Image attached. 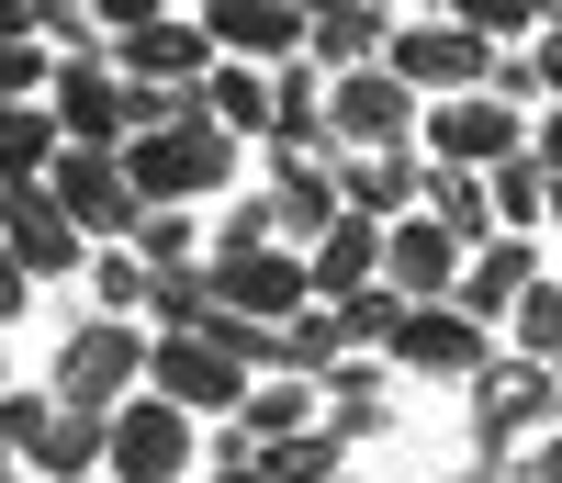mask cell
<instances>
[{"mask_svg": "<svg viewBox=\"0 0 562 483\" xmlns=\"http://www.w3.org/2000/svg\"><path fill=\"white\" fill-rule=\"evenodd\" d=\"M57 158H68V135H57V113H45V102L0 113V191H34V180H57Z\"/></svg>", "mask_w": 562, "mask_h": 483, "instance_id": "ffe728a7", "label": "cell"}, {"mask_svg": "<svg viewBox=\"0 0 562 483\" xmlns=\"http://www.w3.org/2000/svg\"><path fill=\"white\" fill-rule=\"evenodd\" d=\"M203 34H214L225 68H293L304 34H315V12H293V0H214Z\"/></svg>", "mask_w": 562, "mask_h": 483, "instance_id": "8fae6325", "label": "cell"}, {"mask_svg": "<svg viewBox=\"0 0 562 483\" xmlns=\"http://www.w3.org/2000/svg\"><path fill=\"white\" fill-rule=\"evenodd\" d=\"M529 225H551V169L540 158H506L495 169V236H529Z\"/></svg>", "mask_w": 562, "mask_h": 483, "instance_id": "4316f807", "label": "cell"}, {"mask_svg": "<svg viewBox=\"0 0 562 483\" xmlns=\"http://www.w3.org/2000/svg\"><path fill=\"white\" fill-rule=\"evenodd\" d=\"M551 427H562V382H551L540 360L506 349V360L473 382V450H484V461H518L529 439H551Z\"/></svg>", "mask_w": 562, "mask_h": 483, "instance_id": "277c9868", "label": "cell"}, {"mask_svg": "<svg viewBox=\"0 0 562 483\" xmlns=\"http://www.w3.org/2000/svg\"><path fill=\"white\" fill-rule=\"evenodd\" d=\"M0 483H34V461H12V450H0Z\"/></svg>", "mask_w": 562, "mask_h": 483, "instance_id": "74e56055", "label": "cell"}, {"mask_svg": "<svg viewBox=\"0 0 562 483\" xmlns=\"http://www.w3.org/2000/svg\"><path fill=\"white\" fill-rule=\"evenodd\" d=\"M214 281H225V315H248V326H293V315H315V259H304V248H259V259L214 270Z\"/></svg>", "mask_w": 562, "mask_h": 483, "instance_id": "7c38bea8", "label": "cell"}, {"mask_svg": "<svg viewBox=\"0 0 562 483\" xmlns=\"http://www.w3.org/2000/svg\"><path fill=\"white\" fill-rule=\"evenodd\" d=\"M0 394H12V382H0Z\"/></svg>", "mask_w": 562, "mask_h": 483, "instance_id": "60d3db41", "label": "cell"}, {"mask_svg": "<svg viewBox=\"0 0 562 483\" xmlns=\"http://www.w3.org/2000/svg\"><path fill=\"white\" fill-rule=\"evenodd\" d=\"M102 483H192V416L158 405V394L113 405V461H102Z\"/></svg>", "mask_w": 562, "mask_h": 483, "instance_id": "9c48e42d", "label": "cell"}, {"mask_svg": "<svg viewBox=\"0 0 562 483\" xmlns=\"http://www.w3.org/2000/svg\"><path fill=\"white\" fill-rule=\"evenodd\" d=\"M124 180H135V203H147V214H192V203H214V191L237 180V135H225L214 113H203V124H169V135H135V147H124Z\"/></svg>", "mask_w": 562, "mask_h": 483, "instance_id": "6da1fadb", "label": "cell"}, {"mask_svg": "<svg viewBox=\"0 0 562 483\" xmlns=\"http://www.w3.org/2000/svg\"><path fill=\"white\" fill-rule=\"evenodd\" d=\"M203 113L237 135V147H248V135L270 147V68H214V79H203Z\"/></svg>", "mask_w": 562, "mask_h": 483, "instance_id": "d4e9b609", "label": "cell"}, {"mask_svg": "<svg viewBox=\"0 0 562 483\" xmlns=\"http://www.w3.org/2000/svg\"><path fill=\"white\" fill-rule=\"evenodd\" d=\"M540 90H551V102H562V23L540 34Z\"/></svg>", "mask_w": 562, "mask_h": 483, "instance_id": "8d00e7d4", "label": "cell"}, {"mask_svg": "<svg viewBox=\"0 0 562 483\" xmlns=\"http://www.w3.org/2000/svg\"><path fill=\"white\" fill-rule=\"evenodd\" d=\"M416 102H473V90L495 79V45L461 23V12H428V23H394V57H383Z\"/></svg>", "mask_w": 562, "mask_h": 483, "instance_id": "3957f363", "label": "cell"}, {"mask_svg": "<svg viewBox=\"0 0 562 483\" xmlns=\"http://www.w3.org/2000/svg\"><path fill=\"white\" fill-rule=\"evenodd\" d=\"M68 203V225L90 236V248H135V225H147V203H135V180H124V158H57V180H45Z\"/></svg>", "mask_w": 562, "mask_h": 483, "instance_id": "30bf717a", "label": "cell"}, {"mask_svg": "<svg viewBox=\"0 0 562 483\" xmlns=\"http://www.w3.org/2000/svg\"><path fill=\"white\" fill-rule=\"evenodd\" d=\"M225 315V281L214 270H158L147 281V337H203Z\"/></svg>", "mask_w": 562, "mask_h": 483, "instance_id": "603a6c76", "label": "cell"}, {"mask_svg": "<svg viewBox=\"0 0 562 483\" xmlns=\"http://www.w3.org/2000/svg\"><path fill=\"white\" fill-rule=\"evenodd\" d=\"M551 225H562V180H551Z\"/></svg>", "mask_w": 562, "mask_h": 483, "instance_id": "f35d334b", "label": "cell"}, {"mask_svg": "<svg viewBox=\"0 0 562 483\" xmlns=\"http://www.w3.org/2000/svg\"><path fill=\"white\" fill-rule=\"evenodd\" d=\"M0 259H12L23 281H68V270L102 259V248H90V236L68 225V203L34 180V191H0Z\"/></svg>", "mask_w": 562, "mask_h": 483, "instance_id": "52a82bcc", "label": "cell"}, {"mask_svg": "<svg viewBox=\"0 0 562 483\" xmlns=\"http://www.w3.org/2000/svg\"><path fill=\"white\" fill-rule=\"evenodd\" d=\"M34 293H45V281H23V270H12V259H0V326H12V315H23V304H34Z\"/></svg>", "mask_w": 562, "mask_h": 483, "instance_id": "d590c367", "label": "cell"}, {"mask_svg": "<svg viewBox=\"0 0 562 483\" xmlns=\"http://www.w3.org/2000/svg\"><path fill=\"white\" fill-rule=\"evenodd\" d=\"M338 360H349V315H338V304H315V315L281 326V371H293V382H326Z\"/></svg>", "mask_w": 562, "mask_h": 483, "instance_id": "484cf974", "label": "cell"}, {"mask_svg": "<svg viewBox=\"0 0 562 483\" xmlns=\"http://www.w3.org/2000/svg\"><path fill=\"white\" fill-rule=\"evenodd\" d=\"M270 214H281V248H315L326 225H338V158H281L270 169Z\"/></svg>", "mask_w": 562, "mask_h": 483, "instance_id": "2e32d148", "label": "cell"}, {"mask_svg": "<svg viewBox=\"0 0 562 483\" xmlns=\"http://www.w3.org/2000/svg\"><path fill=\"white\" fill-rule=\"evenodd\" d=\"M237 427H248L259 450H281V439H304V427H326V382H293V371H281V382H259V394L237 405Z\"/></svg>", "mask_w": 562, "mask_h": 483, "instance_id": "44dd1931", "label": "cell"}, {"mask_svg": "<svg viewBox=\"0 0 562 483\" xmlns=\"http://www.w3.org/2000/svg\"><path fill=\"white\" fill-rule=\"evenodd\" d=\"M45 90H57V57H45V45H0V113L45 102Z\"/></svg>", "mask_w": 562, "mask_h": 483, "instance_id": "1f68e13d", "label": "cell"}, {"mask_svg": "<svg viewBox=\"0 0 562 483\" xmlns=\"http://www.w3.org/2000/svg\"><path fill=\"white\" fill-rule=\"evenodd\" d=\"M506 337H518V360H540V371L562 360V281H551V270H540L529 293H518V315H506Z\"/></svg>", "mask_w": 562, "mask_h": 483, "instance_id": "f1b7e54d", "label": "cell"}, {"mask_svg": "<svg viewBox=\"0 0 562 483\" xmlns=\"http://www.w3.org/2000/svg\"><path fill=\"white\" fill-rule=\"evenodd\" d=\"M147 394H158V405H180V416H225V427H237V405L259 394V382H248L237 360H225L214 337H158V360H147Z\"/></svg>", "mask_w": 562, "mask_h": 483, "instance_id": "ba28073f", "label": "cell"}, {"mask_svg": "<svg viewBox=\"0 0 562 483\" xmlns=\"http://www.w3.org/2000/svg\"><path fill=\"white\" fill-rule=\"evenodd\" d=\"M518 483H562V427H551V439H529V450H518Z\"/></svg>", "mask_w": 562, "mask_h": 483, "instance_id": "e575fe53", "label": "cell"}, {"mask_svg": "<svg viewBox=\"0 0 562 483\" xmlns=\"http://www.w3.org/2000/svg\"><path fill=\"white\" fill-rule=\"evenodd\" d=\"M147 360H158V337H147V326H124V315H79L45 394H57V405H90V416H113V405L147 394Z\"/></svg>", "mask_w": 562, "mask_h": 483, "instance_id": "7a4b0ae2", "label": "cell"}, {"mask_svg": "<svg viewBox=\"0 0 562 483\" xmlns=\"http://www.w3.org/2000/svg\"><path fill=\"white\" fill-rule=\"evenodd\" d=\"M79 483H102V472H79Z\"/></svg>", "mask_w": 562, "mask_h": 483, "instance_id": "ab89813d", "label": "cell"}, {"mask_svg": "<svg viewBox=\"0 0 562 483\" xmlns=\"http://www.w3.org/2000/svg\"><path fill=\"white\" fill-rule=\"evenodd\" d=\"M147 259H135V248H102V259H90V304H102V315H124V326H147Z\"/></svg>", "mask_w": 562, "mask_h": 483, "instance_id": "f546056e", "label": "cell"}, {"mask_svg": "<svg viewBox=\"0 0 562 483\" xmlns=\"http://www.w3.org/2000/svg\"><path fill=\"white\" fill-rule=\"evenodd\" d=\"M259 248H281V214H270V191L225 203V225H214V270H237V259H259Z\"/></svg>", "mask_w": 562, "mask_h": 483, "instance_id": "4dcf8cb0", "label": "cell"}, {"mask_svg": "<svg viewBox=\"0 0 562 483\" xmlns=\"http://www.w3.org/2000/svg\"><path fill=\"white\" fill-rule=\"evenodd\" d=\"M259 472H270V483H338V472H349V439H338V427H304V439L259 450Z\"/></svg>", "mask_w": 562, "mask_h": 483, "instance_id": "83f0119b", "label": "cell"}, {"mask_svg": "<svg viewBox=\"0 0 562 483\" xmlns=\"http://www.w3.org/2000/svg\"><path fill=\"white\" fill-rule=\"evenodd\" d=\"M383 236H394V225H360V214L326 225L315 248H304V259H315V304H360L371 281H383Z\"/></svg>", "mask_w": 562, "mask_h": 483, "instance_id": "e0dca14e", "label": "cell"}, {"mask_svg": "<svg viewBox=\"0 0 562 483\" xmlns=\"http://www.w3.org/2000/svg\"><path fill=\"white\" fill-rule=\"evenodd\" d=\"M383 416H394V360H338L326 371V427L338 439H371Z\"/></svg>", "mask_w": 562, "mask_h": 483, "instance_id": "d6986e66", "label": "cell"}, {"mask_svg": "<svg viewBox=\"0 0 562 483\" xmlns=\"http://www.w3.org/2000/svg\"><path fill=\"white\" fill-rule=\"evenodd\" d=\"M304 57H315L326 79H360V68H383V57H394V12L326 0V12H315V34H304Z\"/></svg>", "mask_w": 562, "mask_h": 483, "instance_id": "9a60e30c", "label": "cell"}, {"mask_svg": "<svg viewBox=\"0 0 562 483\" xmlns=\"http://www.w3.org/2000/svg\"><path fill=\"white\" fill-rule=\"evenodd\" d=\"M270 158H338V135H326V68L315 57L270 68Z\"/></svg>", "mask_w": 562, "mask_h": 483, "instance_id": "5bb4252c", "label": "cell"}, {"mask_svg": "<svg viewBox=\"0 0 562 483\" xmlns=\"http://www.w3.org/2000/svg\"><path fill=\"white\" fill-rule=\"evenodd\" d=\"M102 461H113V416L57 405V427H45V450H34V483H79V472H102Z\"/></svg>", "mask_w": 562, "mask_h": 483, "instance_id": "7402d4cb", "label": "cell"}, {"mask_svg": "<svg viewBox=\"0 0 562 483\" xmlns=\"http://www.w3.org/2000/svg\"><path fill=\"white\" fill-rule=\"evenodd\" d=\"M416 158L428 169H506V158H529V113H506L495 90H473V102H428V124H416Z\"/></svg>", "mask_w": 562, "mask_h": 483, "instance_id": "8992f818", "label": "cell"}, {"mask_svg": "<svg viewBox=\"0 0 562 483\" xmlns=\"http://www.w3.org/2000/svg\"><path fill=\"white\" fill-rule=\"evenodd\" d=\"M338 483H349V472H338Z\"/></svg>", "mask_w": 562, "mask_h": 483, "instance_id": "b9f144b4", "label": "cell"}, {"mask_svg": "<svg viewBox=\"0 0 562 483\" xmlns=\"http://www.w3.org/2000/svg\"><path fill=\"white\" fill-rule=\"evenodd\" d=\"M45 427H57V394H0V450H12V461L45 450Z\"/></svg>", "mask_w": 562, "mask_h": 483, "instance_id": "d6a6232c", "label": "cell"}, {"mask_svg": "<svg viewBox=\"0 0 562 483\" xmlns=\"http://www.w3.org/2000/svg\"><path fill=\"white\" fill-rule=\"evenodd\" d=\"M461 270H473V248H461L450 225H428V214H405V225L383 236V281H394L405 304H450Z\"/></svg>", "mask_w": 562, "mask_h": 483, "instance_id": "4fadbf2b", "label": "cell"}, {"mask_svg": "<svg viewBox=\"0 0 562 483\" xmlns=\"http://www.w3.org/2000/svg\"><path fill=\"white\" fill-rule=\"evenodd\" d=\"M383 360L405 382H461V394H473V382L495 371V326H473L461 304H405V326L383 337Z\"/></svg>", "mask_w": 562, "mask_h": 483, "instance_id": "5b68a950", "label": "cell"}, {"mask_svg": "<svg viewBox=\"0 0 562 483\" xmlns=\"http://www.w3.org/2000/svg\"><path fill=\"white\" fill-rule=\"evenodd\" d=\"M529 158L562 180V102H551V113H529Z\"/></svg>", "mask_w": 562, "mask_h": 483, "instance_id": "836d02e7", "label": "cell"}, {"mask_svg": "<svg viewBox=\"0 0 562 483\" xmlns=\"http://www.w3.org/2000/svg\"><path fill=\"white\" fill-rule=\"evenodd\" d=\"M529 281H540V248H529V236H495V248H473V270H461V293H450V304L473 315V326H506Z\"/></svg>", "mask_w": 562, "mask_h": 483, "instance_id": "ac0fdd59", "label": "cell"}, {"mask_svg": "<svg viewBox=\"0 0 562 483\" xmlns=\"http://www.w3.org/2000/svg\"><path fill=\"white\" fill-rule=\"evenodd\" d=\"M428 225H450L461 248H495V180L484 169H428Z\"/></svg>", "mask_w": 562, "mask_h": 483, "instance_id": "cb8c5ba5", "label": "cell"}]
</instances>
